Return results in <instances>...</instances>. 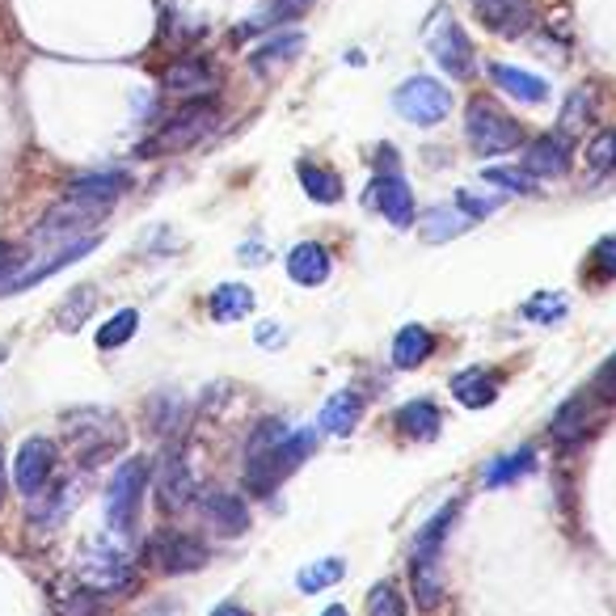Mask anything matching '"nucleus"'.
Here are the masks:
<instances>
[{
  "label": "nucleus",
  "mask_w": 616,
  "mask_h": 616,
  "mask_svg": "<svg viewBox=\"0 0 616 616\" xmlns=\"http://www.w3.org/2000/svg\"><path fill=\"white\" fill-rule=\"evenodd\" d=\"M482 178H486L489 186H498V191H511V194H528L532 182H536L528 170H507V165H494V170H486Z\"/></svg>",
  "instance_id": "obj_41"
},
{
  "label": "nucleus",
  "mask_w": 616,
  "mask_h": 616,
  "mask_svg": "<svg viewBox=\"0 0 616 616\" xmlns=\"http://www.w3.org/2000/svg\"><path fill=\"white\" fill-rule=\"evenodd\" d=\"M431 351H435V339H431V330H423V325H405L402 334L393 339V363H397L402 372L426 363Z\"/></svg>",
  "instance_id": "obj_28"
},
{
  "label": "nucleus",
  "mask_w": 616,
  "mask_h": 616,
  "mask_svg": "<svg viewBox=\"0 0 616 616\" xmlns=\"http://www.w3.org/2000/svg\"><path fill=\"white\" fill-rule=\"evenodd\" d=\"M279 325H262V330H257V342H262V346H279Z\"/></svg>",
  "instance_id": "obj_48"
},
{
  "label": "nucleus",
  "mask_w": 616,
  "mask_h": 616,
  "mask_svg": "<svg viewBox=\"0 0 616 616\" xmlns=\"http://www.w3.org/2000/svg\"><path fill=\"white\" fill-rule=\"evenodd\" d=\"M4 275H18V250L9 241H0V287L9 283Z\"/></svg>",
  "instance_id": "obj_47"
},
{
  "label": "nucleus",
  "mask_w": 616,
  "mask_h": 616,
  "mask_svg": "<svg viewBox=\"0 0 616 616\" xmlns=\"http://www.w3.org/2000/svg\"><path fill=\"white\" fill-rule=\"evenodd\" d=\"M363 418V397L355 393V388H342V393H334L330 402H325V410H321V426L330 431V435H351L355 426H360Z\"/></svg>",
  "instance_id": "obj_22"
},
{
  "label": "nucleus",
  "mask_w": 616,
  "mask_h": 616,
  "mask_svg": "<svg viewBox=\"0 0 616 616\" xmlns=\"http://www.w3.org/2000/svg\"><path fill=\"white\" fill-rule=\"evenodd\" d=\"M51 468H55V447L51 440H26L18 447V461H13V482L26 498H39L51 482Z\"/></svg>",
  "instance_id": "obj_14"
},
{
  "label": "nucleus",
  "mask_w": 616,
  "mask_h": 616,
  "mask_svg": "<svg viewBox=\"0 0 616 616\" xmlns=\"http://www.w3.org/2000/svg\"><path fill=\"white\" fill-rule=\"evenodd\" d=\"M473 13L489 34H503V39H519L536 22L532 0H473Z\"/></svg>",
  "instance_id": "obj_13"
},
{
  "label": "nucleus",
  "mask_w": 616,
  "mask_h": 616,
  "mask_svg": "<svg viewBox=\"0 0 616 616\" xmlns=\"http://www.w3.org/2000/svg\"><path fill=\"white\" fill-rule=\"evenodd\" d=\"M110 208H102V203H81V199H64L60 208H51L47 212V220L34 229V241L43 245V241H51V236H89L85 229H93L98 220H107Z\"/></svg>",
  "instance_id": "obj_12"
},
{
  "label": "nucleus",
  "mask_w": 616,
  "mask_h": 616,
  "mask_svg": "<svg viewBox=\"0 0 616 616\" xmlns=\"http://www.w3.org/2000/svg\"><path fill=\"white\" fill-rule=\"evenodd\" d=\"M532 468H536V452L532 447H519V452H507V456H498L494 465L486 468V489H498V486H511V482H519V477H528Z\"/></svg>",
  "instance_id": "obj_30"
},
{
  "label": "nucleus",
  "mask_w": 616,
  "mask_h": 616,
  "mask_svg": "<svg viewBox=\"0 0 616 616\" xmlns=\"http://www.w3.org/2000/svg\"><path fill=\"white\" fill-rule=\"evenodd\" d=\"M194 498H199V482H194L191 452H186L182 440H173V447L165 452L161 468H156V503L170 515H182V511L194 507Z\"/></svg>",
  "instance_id": "obj_4"
},
{
  "label": "nucleus",
  "mask_w": 616,
  "mask_h": 616,
  "mask_svg": "<svg viewBox=\"0 0 616 616\" xmlns=\"http://www.w3.org/2000/svg\"><path fill=\"white\" fill-rule=\"evenodd\" d=\"M461 224H465V220H456V215H431V220H426V236H431V241H444V236L456 233Z\"/></svg>",
  "instance_id": "obj_46"
},
{
  "label": "nucleus",
  "mask_w": 616,
  "mask_h": 616,
  "mask_svg": "<svg viewBox=\"0 0 616 616\" xmlns=\"http://www.w3.org/2000/svg\"><path fill=\"white\" fill-rule=\"evenodd\" d=\"M489 81L511 93L515 102H524V107H541V102H549V85L536 77V72H524V68H511V64H489Z\"/></svg>",
  "instance_id": "obj_19"
},
{
  "label": "nucleus",
  "mask_w": 616,
  "mask_h": 616,
  "mask_svg": "<svg viewBox=\"0 0 616 616\" xmlns=\"http://www.w3.org/2000/svg\"><path fill=\"white\" fill-rule=\"evenodd\" d=\"M367 616H405L402 592H397L393 583H376V587L367 592Z\"/></svg>",
  "instance_id": "obj_39"
},
{
  "label": "nucleus",
  "mask_w": 616,
  "mask_h": 616,
  "mask_svg": "<svg viewBox=\"0 0 616 616\" xmlns=\"http://www.w3.org/2000/svg\"><path fill=\"white\" fill-rule=\"evenodd\" d=\"M456 203H461V212L473 215V220H482V215H489V212H494V208H498L494 199H477V194H468V191L456 194Z\"/></svg>",
  "instance_id": "obj_45"
},
{
  "label": "nucleus",
  "mask_w": 616,
  "mask_h": 616,
  "mask_svg": "<svg viewBox=\"0 0 616 616\" xmlns=\"http://www.w3.org/2000/svg\"><path fill=\"white\" fill-rule=\"evenodd\" d=\"M0 363H4V346H0Z\"/></svg>",
  "instance_id": "obj_52"
},
{
  "label": "nucleus",
  "mask_w": 616,
  "mask_h": 616,
  "mask_svg": "<svg viewBox=\"0 0 616 616\" xmlns=\"http://www.w3.org/2000/svg\"><path fill=\"white\" fill-rule=\"evenodd\" d=\"M456 511H461V503H447L431 524H426L418 536H414V549H410V557H440L444 553V536H447V528L456 524Z\"/></svg>",
  "instance_id": "obj_32"
},
{
  "label": "nucleus",
  "mask_w": 616,
  "mask_h": 616,
  "mask_svg": "<svg viewBox=\"0 0 616 616\" xmlns=\"http://www.w3.org/2000/svg\"><path fill=\"white\" fill-rule=\"evenodd\" d=\"M410 587L418 608L431 613L444 599V583H440V557H410Z\"/></svg>",
  "instance_id": "obj_23"
},
{
  "label": "nucleus",
  "mask_w": 616,
  "mask_h": 616,
  "mask_svg": "<svg viewBox=\"0 0 616 616\" xmlns=\"http://www.w3.org/2000/svg\"><path fill=\"white\" fill-rule=\"evenodd\" d=\"M300 51H304V34L283 30V34H275V39H266V43L257 47L254 55H250V64H254V72H275L279 64L296 60Z\"/></svg>",
  "instance_id": "obj_25"
},
{
  "label": "nucleus",
  "mask_w": 616,
  "mask_h": 616,
  "mask_svg": "<svg viewBox=\"0 0 616 616\" xmlns=\"http://www.w3.org/2000/svg\"><path fill=\"white\" fill-rule=\"evenodd\" d=\"M587 405H592L587 402V393L562 405V410H557V418L549 423L553 440H562V444H578V440L587 435V418H592V410H587Z\"/></svg>",
  "instance_id": "obj_31"
},
{
  "label": "nucleus",
  "mask_w": 616,
  "mask_h": 616,
  "mask_svg": "<svg viewBox=\"0 0 616 616\" xmlns=\"http://www.w3.org/2000/svg\"><path fill=\"white\" fill-rule=\"evenodd\" d=\"M342 574H346L342 557H321V562H313V566H304V570L296 574V587L304 595H317V592H325V587L342 583Z\"/></svg>",
  "instance_id": "obj_35"
},
{
  "label": "nucleus",
  "mask_w": 616,
  "mask_h": 616,
  "mask_svg": "<svg viewBox=\"0 0 616 616\" xmlns=\"http://www.w3.org/2000/svg\"><path fill=\"white\" fill-rule=\"evenodd\" d=\"M135 330H140V313H135V309H123V313H114V317L98 330V346H102V351H119L123 342L135 339Z\"/></svg>",
  "instance_id": "obj_37"
},
{
  "label": "nucleus",
  "mask_w": 616,
  "mask_h": 616,
  "mask_svg": "<svg viewBox=\"0 0 616 616\" xmlns=\"http://www.w3.org/2000/svg\"><path fill=\"white\" fill-rule=\"evenodd\" d=\"M592 114H595V89H574L570 98H566V110H562V135L587 131Z\"/></svg>",
  "instance_id": "obj_36"
},
{
  "label": "nucleus",
  "mask_w": 616,
  "mask_h": 616,
  "mask_svg": "<svg viewBox=\"0 0 616 616\" xmlns=\"http://www.w3.org/2000/svg\"><path fill=\"white\" fill-rule=\"evenodd\" d=\"M131 186L128 173H81V178H72L64 186V199H81V203H102V208H110L114 199H123Z\"/></svg>",
  "instance_id": "obj_18"
},
{
  "label": "nucleus",
  "mask_w": 616,
  "mask_h": 616,
  "mask_svg": "<svg viewBox=\"0 0 616 616\" xmlns=\"http://www.w3.org/2000/svg\"><path fill=\"white\" fill-rule=\"evenodd\" d=\"M182 423H186V402H182V393H156V397L149 402V431L152 435L173 440Z\"/></svg>",
  "instance_id": "obj_26"
},
{
  "label": "nucleus",
  "mask_w": 616,
  "mask_h": 616,
  "mask_svg": "<svg viewBox=\"0 0 616 616\" xmlns=\"http://www.w3.org/2000/svg\"><path fill=\"white\" fill-rule=\"evenodd\" d=\"M465 135L468 149L477 156H503L524 144V128L511 119L507 110H498L489 98H473L465 114Z\"/></svg>",
  "instance_id": "obj_2"
},
{
  "label": "nucleus",
  "mask_w": 616,
  "mask_h": 616,
  "mask_svg": "<svg viewBox=\"0 0 616 616\" xmlns=\"http://www.w3.org/2000/svg\"><path fill=\"white\" fill-rule=\"evenodd\" d=\"M440 426H444V414H440V405L435 402H410L397 410V431H402L405 440H414V444L435 440Z\"/></svg>",
  "instance_id": "obj_21"
},
{
  "label": "nucleus",
  "mask_w": 616,
  "mask_h": 616,
  "mask_svg": "<svg viewBox=\"0 0 616 616\" xmlns=\"http://www.w3.org/2000/svg\"><path fill=\"white\" fill-rule=\"evenodd\" d=\"M592 397L595 402H616V355L599 372H595V381H592Z\"/></svg>",
  "instance_id": "obj_44"
},
{
  "label": "nucleus",
  "mask_w": 616,
  "mask_h": 616,
  "mask_svg": "<svg viewBox=\"0 0 616 616\" xmlns=\"http://www.w3.org/2000/svg\"><path fill=\"white\" fill-rule=\"evenodd\" d=\"M60 616H107V604H102V595L93 587H77L72 595H64Z\"/></svg>",
  "instance_id": "obj_40"
},
{
  "label": "nucleus",
  "mask_w": 616,
  "mask_h": 616,
  "mask_svg": "<svg viewBox=\"0 0 616 616\" xmlns=\"http://www.w3.org/2000/svg\"><path fill=\"white\" fill-rule=\"evenodd\" d=\"M220 128V102L215 98H199L191 102L186 110H178L170 123H161L156 135H152V144H144V156H161V152H182L199 144V140H208L212 131Z\"/></svg>",
  "instance_id": "obj_3"
},
{
  "label": "nucleus",
  "mask_w": 616,
  "mask_h": 616,
  "mask_svg": "<svg viewBox=\"0 0 616 616\" xmlns=\"http://www.w3.org/2000/svg\"><path fill=\"white\" fill-rule=\"evenodd\" d=\"M287 275L300 287H321L330 279V254L321 245H313V241H300L296 250L287 254Z\"/></svg>",
  "instance_id": "obj_20"
},
{
  "label": "nucleus",
  "mask_w": 616,
  "mask_h": 616,
  "mask_svg": "<svg viewBox=\"0 0 616 616\" xmlns=\"http://www.w3.org/2000/svg\"><path fill=\"white\" fill-rule=\"evenodd\" d=\"M309 4H313V0H271V9H262L257 18H250L245 26H236V34L245 39V34H254V30H266V26L296 22L300 13H309Z\"/></svg>",
  "instance_id": "obj_34"
},
{
  "label": "nucleus",
  "mask_w": 616,
  "mask_h": 616,
  "mask_svg": "<svg viewBox=\"0 0 616 616\" xmlns=\"http://www.w3.org/2000/svg\"><path fill=\"white\" fill-rule=\"evenodd\" d=\"M98 250V236H72L64 250H55V254L47 257V262H39V266H30V271H22L18 279H9L0 292H22V287H34V283H43L47 275H55V271H64L68 262H77V257H85Z\"/></svg>",
  "instance_id": "obj_17"
},
{
  "label": "nucleus",
  "mask_w": 616,
  "mask_h": 616,
  "mask_svg": "<svg viewBox=\"0 0 616 616\" xmlns=\"http://www.w3.org/2000/svg\"><path fill=\"white\" fill-rule=\"evenodd\" d=\"M208 309H212L215 321H241L254 313V292L245 283H220L208 300Z\"/></svg>",
  "instance_id": "obj_27"
},
{
  "label": "nucleus",
  "mask_w": 616,
  "mask_h": 616,
  "mask_svg": "<svg viewBox=\"0 0 616 616\" xmlns=\"http://www.w3.org/2000/svg\"><path fill=\"white\" fill-rule=\"evenodd\" d=\"M524 170L532 178H562V173H570V135H541V140H532L528 152H524Z\"/></svg>",
  "instance_id": "obj_15"
},
{
  "label": "nucleus",
  "mask_w": 616,
  "mask_h": 616,
  "mask_svg": "<svg viewBox=\"0 0 616 616\" xmlns=\"http://www.w3.org/2000/svg\"><path fill=\"white\" fill-rule=\"evenodd\" d=\"M215 81H220V77H215V68L208 55H182V60H173V64L161 72L165 93H173V98H191V102L212 98Z\"/></svg>",
  "instance_id": "obj_11"
},
{
  "label": "nucleus",
  "mask_w": 616,
  "mask_h": 616,
  "mask_svg": "<svg viewBox=\"0 0 616 616\" xmlns=\"http://www.w3.org/2000/svg\"><path fill=\"white\" fill-rule=\"evenodd\" d=\"M452 397L465 410H486L498 397V384L489 381V372H482V367H468L461 376H452Z\"/></svg>",
  "instance_id": "obj_24"
},
{
  "label": "nucleus",
  "mask_w": 616,
  "mask_h": 616,
  "mask_svg": "<svg viewBox=\"0 0 616 616\" xmlns=\"http://www.w3.org/2000/svg\"><path fill=\"white\" fill-rule=\"evenodd\" d=\"M524 317H528V321H562V317H566V296H536V300H528Z\"/></svg>",
  "instance_id": "obj_42"
},
{
  "label": "nucleus",
  "mask_w": 616,
  "mask_h": 616,
  "mask_svg": "<svg viewBox=\"0 0 616 616\" xmlns=\"http://www.w3.org/2000/svg\"><path fill=\"white\" fill-rule=\"evenodd\" d=\"M212 562V553L203 549L199 536L186 532H156L149 541V566L156 574H194Z\"/></svg>",
  "instance_id": "obj_7"
},
{
  "label": "nucleus",
  "mask_w": 616,
  "mask_h": 616,
  "mask_svg": "<svg viewBox=\"0 0 616 616\" xmlns=\"http://www.w3.org/2000/svg\"><path fill=\"white\" fill-rule=\"evenodd\" d=\"M363 203H372L393 229H410V224L418 220V212H414V194H410L405 178H397V173H376L372 186L363 191Z\"/></svg>",
  "instance_id": "obj_9"
},
{
  "label": "nucleus",
  "mask_w": 616,
  "mask_h": 616,
  "mask_svg": "<svg viewBox=\"0 0 616 616\" xmlns=\"http://www.w3.org/2000/svg\"><path fill=\"white\" fill-rule=\"evenodd\" d=\"M426 51L435 55V64L444 68L447 77H456V81L473 77V47H468L465 30L452 22V18H440V26L426 39Z\"/></svg>",
  "instance_id": "obj_10"
},
{
  "label": "nucleus",
  "mask_w": 616,
  "mask_h": 616,
  "mask_svg": "<svg viewBox=\"0 0 616 616\" xmlns=\"http://www.w3.org/2000/svg\"><path fill=\"white\" fill-rule=\"evenodd\" d=\"M81 583L93 592H128L135 583V566L128 562V553L110 549V545H93L81 553Z\"/></svg>",
  "instance_id": "obj_8"
},
{
  "label": "nucleus",
  "mask_w": 616,
  "mask_h": 616,
  "mask_svg": "<svg viewBox=\"0 0 616 616\" xmlns=\"http://www.w3.org/2000/svg\"><path fill=\"white\" fill-rule=\"evenodd\" d=\"M144 486H149V465L140 456H131V461L114 468V477H110L107 486V524L114 532H131L140 498H144Z\"/></svg>",
  "instance_id": "obj_5"
},
{
  "label": "nucleus",
  "mask_w": 616,
  "mask_h": 616,
  "mask_svg": "<svg viewBox=\"0 0 616 616\" xmlns=\"http://www.w3.org/2000/svg\"><path fill=\"white\" fill-rule=\"evenodd\" d=\"M393 107L402 119H410L414 128H435L452 114V93L431 77H414L393 93Z\"/></svg>",
  "instance_id": "obj_6"
},
{
  "label": "nucleus",
  "mask_w": 616,
  "mask_h": 616,
  "mask_svg": "<svg viewBox=\"0 0 616 616\" xmlns=\"http://www.w3.org/2000/svg\"><path fill=\"white\" fill-rule=\"evenodd\" d=\"M93 309H98V287L93 283H81V287H72L68 300L60 304V313H55V325L64 330V334H77L89 317H93Z\"/></svg>",
  "instance_id": "obj_29"
},
{
  "label": "nucleus",
  "mask_w": 616,
  "mask_h": 616,
  "mask_svg": "<svg viewBox=\"0 0 616 616\" xmlns=\"http://www.w3.org/2000/svg\"><path fill=\"white\" fill-rule=\"evenodd\" d=\"M212 616H250V613H245L241 604H220V608H215Z\"/></svg>",
  "instance_id": "obj_49"
},
{
  "label": "nucleus",
  "mask_w": 616,
  "mask_h": 616,
  "mask_svg": "<svg viewBox=\"0 0 616 616\" xmlns=\"http://www.w3.org/2000/svg\"><path fill=\"white\" fill-rule=\"evenodd\" d=\"M199 511H203V519L212 524L220 536H241V532L250 528V511L245 503L229 494V489H208L203 498H199Z\"/></svg>",
  "instance_id": "obj_16"
},
{
  "label": "nucleus",
  "mask_w": 616,
  "mask_h": 616,
  "mask_svg": "<svg viewBox=\"0 0 616 616\" xmlns=\"http://www.w3.org/2000/svg\"><path fill=\"white\" fill-rule=\"evenodd\" d=\"M317 447L313 431H283V423H262L250 440L245 456V482L254 494H275Z\"/></svg>",
  "instance_id": "obj_1"
},
{
  "label": "nucleus",
  "mask_w": 616,
  "mask_h": 616,
  "mask_svg": "<svg viewBox=\"0 0 616 616\" xmlns=\"http://www.w3.org/2000/svg\"><path fill=\"white\" fill-rule=\"evenodd\" d=\"M592 266L599 279H616V236H604V241L595 245Z\"/></svg>",
  "instance_id": "obj_43"
},
{
  "label": "nucleus",
  "mask_w": 616,
  "mask_h": 616,
  "mask_svg": "<svg viewBox=\"0 0 616 616\" xmlns=\"http://www.w3.org/2000/svg\"><path fill=\"white\" fill-rule=\"evenodd\" d=\"M587 170L592 173L616 170V131H599L595 140H587Z\"/></svg>",
  "instance_id": "obj_38"
},
{
  "label": "nucleus",
  "mask_w": 616,
  "mask_h": 616,
  "mask_svg": "<svg viewBox=\"0 0 616 616\" xmlns=\"http://www.w3.org/2000/svg\"><path fill=\"white\" fill-rule=\"evenodd\" d=\"M0 503H4V461H0Z\"/></svg>",
  "instance_id": "obj_51"
},
{
  "label": "nucleus",
  "mask_w": 616,
  "mask_h": 616,
  "mask_svg": "<svg viewBox=\"0 0 616 616\" xmlns=\"http://www.w3.org/2000/svg\"><path fill=\"white\" fill-rule=\"evenodd\" d=\"M321 616H346V608H339V604H334V608H325Z\"/></svg>",
  "instance_id": "obj_50"
},
{
  "label": "nucleus",
  "mask_w": 616,
  "mask_h": 616,
  "mask_svg": "<svg viewBox=\"0 0 616 616\" xmlns=\"http://www.w3.org/2000/svg\"><path fill=\"white\" fill-rule=\"evenodd\" d=\"M300 186H304V194L313 199V203H339L342 199V178L330 170H321V165H313V161H304L300 165Z\"/></svg>",
  "instance_id": "obj_33"
}]
</instances>
